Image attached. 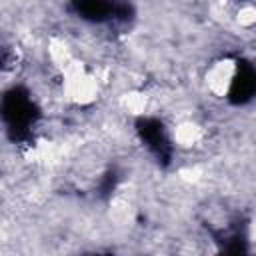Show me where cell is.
<instances>
[{"label":"cell","mask_w":256,"mask_h":256,"mask_svg":"<svg viewBox=\"0 0 256 256\" xmlns=\"http://www.w3.org/2000/svg\"><path fill=\"white\" fill-rule=\"evenodd\" d=\"M238 74H240L238 64L230 58H222L206 70V78H204L206 88L214 96H226L234 88V84L238 80Z\"/></svg>","instance_id":"obj_1"}]
</instances>
